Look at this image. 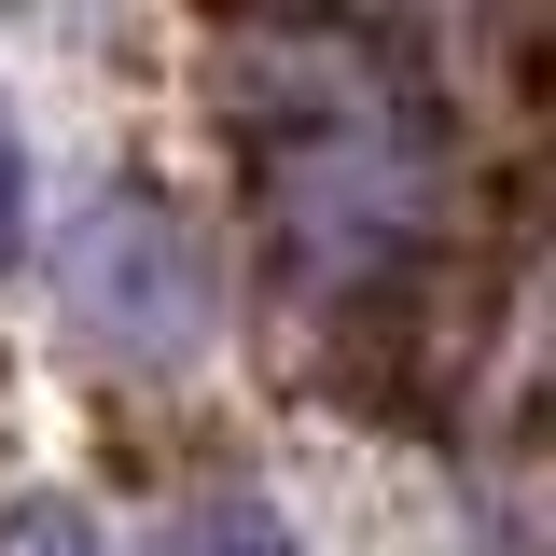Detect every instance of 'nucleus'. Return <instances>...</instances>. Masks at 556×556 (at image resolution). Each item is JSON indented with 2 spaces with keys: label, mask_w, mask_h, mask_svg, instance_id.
Wrapping results in <instances>:
<instances>
[{
  "label": "nucleus",
  "mask_w": 556,
  "mask_h": 556,
  "mask_svg": "<svg viewBox=\"0 0 556 556\" xmlns=\"http://www.w3.org/2000/svg\"><path fill=\"white\" fill-rule=\"evenodd\" d=\"M237 126L265 153V223L292 278L362 292L431 237V126L390 98V70L334 28H237Z\"/></svg>",
  "instance_id": "1"
},
{
  "label": "nucleus",
  "mask_w": 556,
  "mask_h": 556,
  "mask_svg": "<svg viewBox=\"0 0 556 556\" xmlns=\"http://www.w3.org/2000/svg\"><path fill=\"white\" fill-rule=\"evenodd\" d=\"M56 292H70V320H84V348H112L139 376L195 362V334H208V265H195V237L153 195H98L84 208L70 251H56Z\"/></svg>",
  "instance_id": "2"
},
{
  "label": "nucleus",
  "mask_w": 556,
  "mask_h": 556,
  "mask_svg": "<svg viewBox=\"0 0 556 556\" xmlns=\"http://www.w3.org/2000/svg\"><path fill=\"white\" fill-rule=\"evenodd\" d=\"M181 556H292V529H278L265 501H208L195 529H181Z\"/></svg>",
  "instance_id": "3"
},
{
  "label": "nucleus",
  "mask_w": 556,
  "mask_h": 556,
  "mask_svg": "<svg viewBox=\"0 0 556 556\" xmlns=\"http://www.w3.org/2000/svg\"><path fill=\"white\" fill-rule=\"evenodd\" d=\"M0 556H98V529H84L70 501H14V515H0Z\"/></svg>",
  "instance_id": "4"
},
{
  "label": "nucleus",
  "mask_w": 556,
  "mask_h": 556,
  "mask_svg": "<svg viewBox=\"0 0 556 556\" xmlns=\"http://www.w3.org/2000/svg\"><path fill=\"white\" fill-rule=\"evenodd\" d=\"M28 251V139H14V112H0V265Z\"/></svg>",
  "instance_id": "5"
}]
</instances>
